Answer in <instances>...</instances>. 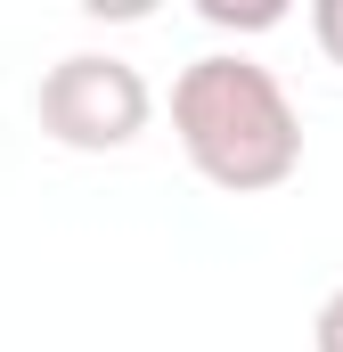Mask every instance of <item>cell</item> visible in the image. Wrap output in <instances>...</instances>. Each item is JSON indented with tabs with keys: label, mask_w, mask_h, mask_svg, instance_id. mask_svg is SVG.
<instances>
[{
	"label": "cell",
	"mask_w": 343,
	"mask_h": 352,
	"mask_svg": "<svg viewBox=\"0 0 343 352\" xmlns=\"http://www.w3.org/2000/svg\"><path fill=\"white\" fill-rule=\"evenodd\" d=\"M172 131L188 148V164L213 188H278L303 164V123L286 107V90L254 58H196L172 82Z\"/></svg>",
	"instance_id": "cell-1"
},
{
	"label": "cell",
	"mask_w": 343,
	"mask_h": 352,
	"mask_svg": "<svg viewBox=\"0 0 343 352\" xmlns=\"http://www.w3.org/2000/svg\"><path fill=\"white\" fill-rule=\"evenodd\" d=\"M41 131L66 140V148H131L147 131V82L139 66L123 58H98V50H74L41 74Z\"/></svg>",
	"instance_id": "cell-2"
},
{
	"label": "cell",
	"mask_w": 343,
	"mask_h": 352,
	"mask_svg": "<svg viewBox=\"0 0 343 352\" xmlns=\"http://www.w3.org/2000/svg\"><path fill=\"white\" fill-rule=\"evenodd\" d=\"M286 8L278 0H254V8H237V0H204V25H278Z\"/></svg>",
	"instance_id": "cell-3"
},
{
	"label": "cell",
	"mask_w": 343,
	"mask_h": 352,
	"mask_svg": "<svg viewBox=\"0 0 343 352\" xmlns=\"http://www.w3.org/2000/svg\"><path fill=\"white\" fill-rule=\"evenodd\" d=\"M311 33H319V50L343 66V0H319V8H311Z\"/></svg>",
	"instance_id": "cell-4"
},
{
	"label": "cell",
	"mask_w": 343,
	"mask_h": 352,
	"mask_svg": "<svg viewBox=\"0 0 343 352\" xmlns=\"http://www.w3.org/2000/svg\"><path fill=\"white\" fill-rule=\"evenodd\" d=\"M319 352H343V287L327 295V311H319Z\"/></svg>",
	"instance_id": "cell-5"
}]
</instances>
